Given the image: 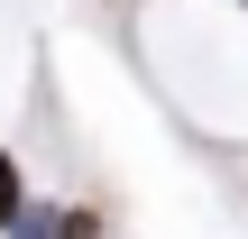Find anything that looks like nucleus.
<instances>
[{
    "label": "nucleus",
    "instance_id": "f03ea898",
    "mask_svg": "<svg viewBox=\"0 0 248 239\" xmlns=\"http://www.w3.org/2000/svg\"><path fill=\"white\" fill-rule=\"evenodd\" d=\"M28 203H37V184H28V157H18V147L0 138V239L28 221Z\"/></svg>",
    "mask_w": 248,
    "mask_h": 239
},
{
    "label": "nucleus",
    "instance_id": "f257e3e1",
    "mask_svg": "<svg viewBox=\"0 0 248 239\" xmlns=\"http://www.w3.org/2000/svg\"><path fill=\"white\" fill-rule=\"evenodd\" d=\"M9 239H110V212H101V203H46V193H37Z\"/></svg>",
    "mask_w": 248,
    "mask_h": 239
}]
</instances>
